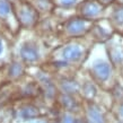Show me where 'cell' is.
<instances>
[{"mask_svg":"<svg viewBox=\"0 0 123 123\" xmlns=\"http://www.w3.org/2000/svg\"><path fill=\"white\" fill-rule=\"evenodd\" d=\"M84 12L86 15H89V16H93V15H96L98 12V7H97L95 4H92V2H88V4L84 5Z\"/></svg>","mask_w":123,"mask_h":123,"instance_id":"obj_8","label":"cell"},{"mask_svg":"<svg viewBox=\"0 0 123 123\" xmlns=\"http://www.w3.org/2000/svg\"><path fill=\"white\" fill-rule=\"evenodd\" d=\"M94 71H95V74L101 80H105L108 77L110 68H108V66L106 63H97L94 67Z\"/></svg>","mask_w":123,"mask_h":123,"instance_id":"obj_4","label":"cell"},{"mask_svg":"<svg viewBox=\"0 0 123 123\" xmlns=\"http://www.w3.org/2000/svg\"><path fill=\"white\" fill-rule=\"evenodd\" d=\"M62 86H63V88L67 90V92H74V90H76L77 88H78V86L76 85L75 82H72V81L63 82V84H62Z\"/></svg>","mask_w":123,"mask_h":123,"instance_id":"obj_11","label":"cell"},{"mask_svg":"<svg viewBox=\"0 0 123 123\" xmlns=\"http://www.w3.org/2000/svg\"><path fill=\"white\" fill-rule=\"evenodd\" d=\"M1 52H2V43L0 41V54H1Z\"/></svg>","mask_w":123,"mask_h":123,"instance_id":"obj_15","label":"cell"},{"mask_svg":"<svg viewBox=\"0 0 123 123\" xmlns=\"http://www.w3.org/2000/svg\"><path fill=\"white\" fill-rule=\"evenodd\" d=\"M68 31L70 32V33H79V32H81L84 30V27H85V22L82 20V19H75V20H71L69 24H68Z\"/></svg>","mask_w":123,"mask_h":123,"instance_id":"obj_5","label":"cell"},{"mask_svg":"<svg viewBox=\"0 0 123 123\" xmlns=\"http://www.w3.org/2000/svg\"><path fill=\"white\" fill-rule=\"evenodd\" d=\"M63 58L71 61H76L81 56V51L78 46H67L63 50Z\"/></svg>","mask_w":123,"mask_h":123,"instance_id":"obj_3","label":"cell"},{"mask_svg":"<svg viewBox=\"0 0 123 123\" xmlns=\"http://www.w3.org/2000/svg\"><path fill=\"white\" fill-rule=\"evenodd\" d=\"M22 71H23V68H22V66L18 63H14L10 68V74L12 76H19L22 74Z\"/></svg>","mask_w":123,"mask_h":123,"instance_id":"obj_10","label":"cell"},{"mask_svg":"<svg viewBox=\"0 0 123 123\" xmlns=\"http://www.w3.org/2000/svg\"><path fill=\"white\" fill-rule=\"evenodd\" d=\"M63 104L67 106V107H74L75 106V102L72 98H70L69 96H63Z\"/></svg>","mask_w":123,"mask_h":123,"instance_id":"obj_12","label":"cell"},{"mask_svg":"<svg viewBox=\"0 0 123 123\" xmlns=\"http://www.w3.org/2000/svg\"><path fill=\"white\" fill-rule=\"evenodd\" d=\"M20 53H22L23 58L25 60H27V61H35L38 58V53L36 48L31 44L24 45L22 48V50H20Z\"/></svg>","mask_w":123,"mask_h":123,"instance_id":"obj_2","label":"cell"},{"mask_svg":"<svg viewBox=\"0 0 123 123\" xmlns=\"http://www.w3.org/2000/svg\"><path fill=\"white\" fill-rule=\"evenodd\" d=\"M9 11H10V5L8 4V1L0 0V15H7V14H9Z\"/></svg>","mask_w":123,"mask_h":123,"instance_id":"obj_9","label":"cell"},{"mask_svg":"<svg viewBox=\"0 0 123 123\" xmlns=\"http://www.w3.org/2000/svg\"><path fill=\"white\" fill-rule=\"evenodd\" d=\"M19 16H20V18L24 23H26V24H31V23H33L37 15H36V11L34 10L32 7H30L28 5H23L22 7H20V10L18 11Z\"/></svg>","mask_w":123,"mask_h":123,"instance_id":"obj_1","label":"cell"},{"mask_svg":"<svg viewBox=\"0 0 123 123\" xmlns=\"http://www.w3.org/2000/svg\"><path fill=\"white\" fill-rule=\"evenodd\" d=\"M64 123H75V122H74V120L71 117H66L64 119Z\"/></svg>","mask_w":123,"mask_h":123,"instance_id":"obj_14","label":"cell"},{"mask_svg":"<svg viewBox=\"0 0 123 123\" xmlns=\"http://www.w3.org/2000/svg\"><path fill=\"white\" fill-rule=\"evenodd\" d=\"M120 112H121V114H122V115H123V105H122V106H121V110H120Z\"/></svg>","mask_w":123,"mask_h":123,"instance_id":"obj_16","label":"cell"},{"mask_svg":"<svg viewBox=\"0 0 123 123\" xmlns=\"http://www.w3.org/2000/svg\"><path fill=\"white\" fill-rule=\"evenodd\" d=\"M89 116L93 123H104V119H103L102 114L95 108H90L89 110Z\"/></svg>","mask_w":123,"mask_h":123,"instance_id":"obj_7","label":"cell"},{"mask_svg":"<svg viewBox=\"0 0 123 123\" xmlns=\"http://www.w3.org/2000/svg\"><path fill=\"white\" fill-rule=\"evenodd\" d=\"M38 115L37 108L33 107V106H26L22 110V116L24 119H33Z\"/></svg>","mask_w":123,"mask_h":123,"instance_id":"obj_6","label":"cell"},{"mask_svg":"<svg viewBox=\"0 0 123 123\" xmlns=\"http://www.w3.org/2000/svg\"><path fill=\"white\" fill-rule=\"evenodd\" d=\"M103 1H104V2H107V1H110V0H103Z\"/></svg>","mask_w":123,"mask_h":123,"instance_id":"obj_17","label":"cell"},{"mask_svg":"<svg viewBox=\"0 0 123 123\" xmlns=\"http://www.w3.org/2000/svg\"><path fill=\"white\" fill-rule=\"evenodd\" d=\"M62 1V4H64V5H70V4H72V2H75V0H61Z\"/></svg>","mask_w":123,"mask_h":123,"instance_id":"obj_13","label":"cell"}]
</instances>
